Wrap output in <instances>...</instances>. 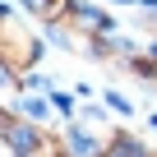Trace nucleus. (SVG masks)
I'll return each instance as SVG.
<instances>
[{
  "mask_svg": "<svg viewBox=\"0 0 157 157\" xmlns=\"http://www.w3.org/2000/svg\"><path fill=\"white\" fill-rule=\"evenodd\" d=\"M111 148H102V139L93 134V125H69L65 134V157H106Z\"/></svg>",
  "mask_w": 157,
  "mask_h": 157,
  "instance_id": "obj_2",
  "label": "nucleus"
},
{
  "mask_svg": "<svg viewBox=\"0 0 157 157\" xmlns=\"http://www.w3.org/2000/svg\"><path fill=\"white\" fill-rule=\"evenodd\" d=\"M37 56H42V42H37L28 28H19L14 19L0 28V65H5L10 74H19V69H33V65H37Z\"/></svg>",
  "mask_w": 157,
  "mask_h": 157,
  "instance_id": "obj_1",
  "label": "nucleus"
},
{
  "mask_svg": "<svg viewBox=\"0 0 157 157\" xmlns=\"http://www.w3.org/2000/svg\"><path fill=\"white\" fill-rule=\"evenodd\" d=\"M19 116H23V120H33V125H42V120L51 116V106H46L42 97H19Z\"/></svg>",
  "mask_w": 157,
  "mask_h": 157,
  "instance_id": "obj_5",
  "label": "nucleus"
},
{
  "mask_svg": "<svg viewBox=\"0 0 157 157\" xmlns=\"http://www.w3.org/2000/svg\"><path fill=\"white\" fill-rule=\"evenodd\" d=\"M5 23H10V14H5V10H0V28H5Z\"/></svg>",
  "mask_w": 157,
  "mask_h": 157,
  "instance_id": "obj_8",
  "label": "nucleus"
},
{
  "mask_svg": "<svg viewBox=\"0 0 157 157\" xmlns=\"http://www.w3.org/2000/svg\"><path fill=\"white\" fill-rule=\"evenodd\" d=\"M106 157H152V152H148V148H143L139 139H129V134H116V139H111V152H106Z\"/></svg>",
  "mask_w": 157,
  "mask_h": 157,
  "instance_id": "obj_4",
  "label": "nucleus"
},
{
  "mask_svg": "<svg viewBox=\"0 0 157 157\" xmlns=\"http://www.w3.org/2000/svg\"><path fill=\"white\" fill-rule=\"evenodd\" d=\"M23 10L33 19H42V23H60L65 10H69V0H23Z\"/></svg>",
  "mask_w": 157,
  "mask_h": 157,
  "instance_id": "obj_3",
  "label": "nucleus"
},
{
  "mask_svg": "<svg viewBox=\"0 0 157 157\" xmlns=\"http://www.w3.org/2000/svg\"><path fill=\"white\" fill-rule=\"evenodd\" d=\"M106 102H111L120 116H129V111H134V106H129V97H120V93H106Z\"/></svg>",
  "mask_w": 157,
  "mask_h": 157,
  "instance_id": "obj_7",
  "label": "nucleus"
},
{
  "mask_svg": "<svg viewBox=\"0 0 157 157\" xmlns=\"http://www.w3.org/2000/svg\"><path fill=\"white\" fill-rule=\"evenodd\" d=\"M51 106H56L60 116H69V111H74V97H69V93H56V97H51Z\"/></svg>",
  "mask_w": 157,
  "mask_h": 157,
  "instance_id": "obj_6",
  "label": "nucleus"
}]
</instances>
